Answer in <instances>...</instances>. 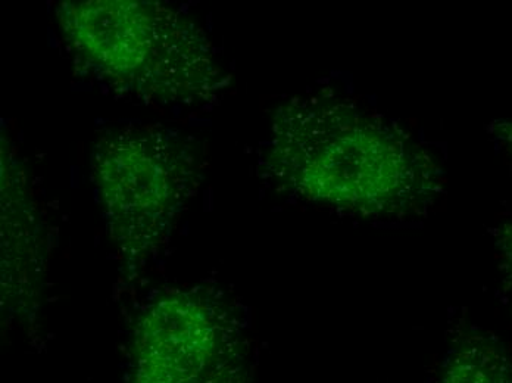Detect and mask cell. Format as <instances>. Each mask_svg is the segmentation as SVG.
Segmentation results:
<instances>
[{"label":"cell","mask_w":512,"mask_h":383,"mask_svg":"<svg viewBox=\"0 0 512 383\" xmlns=\"http://www.w3.org/2000/svg\"><path fill=\"white\" fill-rule=\"evenodd\" d=\"M267 168L284 191L359 217L414 216L442 192L432 152L408 130L332 96L279 108Z\"/></svg>","instance_id":"cell-1"},{"label":"cell","mask_w":512,"mask_h":383,"mask_svg":"<svg viewBox=\"0 0 512 383\" xmlns=\"http://www.w3.org/2000/svg\"><path fill=\"white\" fill-rule=\"evenodd\" d=\"M71 51L124 95L161 107H196L223 83L214 49L183 12L145 0H89L59 6Z\"/></svg>","instance_id":"cell-2"},{"label":"cell","mask_w":512,"mask_h":383,"mask_svg":"<svg viewBox=\"0 0 512 383\" xmlns=\"http://www.w3.org/2000/svg\"><path fill=\"white\" fill-rule=\"evenodd\" d=\"M92 174L109 238L131 269L165 244L202 177L192 142L159 127H126L99 137Z\"/></svg>","instance_id":"cell-3"},{"label":"cell","mask_w":512,"mask_h":383,"mask_svg":"<svg viewBox=\"0 0 512 383\" xmlns=\"http://www.w3.org/2000/svg\"><path fill=\"white\" fill-rule=\"evenodd\" d=\"M127 383H255L239 308L211 286L156 295L133 325Z\"/></svg>","instance_id":"cell-4"},{"label":"cell","mask_w":512,"mask_h":383,"mask_svg":"<svg viewBox=\"0 0 512 383\" xmlns=\"http://www.w3.org/2000/svg\"><path fill=\"white\" fill-rule=\"evenodd\" d=\"M2 186V305L12 316H30L39 304L46 266L42 226L14 186Z\"/></svg>","instance_id":"cell-5"},{"label":"cell","mask_w":512,"mask_h":383,"mask_svg":"<svg viewBox=\"0 0 512 383\" xmlns=\"http://www.w3.org/2000/svg\"><path fill=\"white\" fill-rule=\"evenodd\" d=\"M435 383H512V356L495 336L462 330L446 350Z\"/></svg>","instance_id":"cell-6"},{"label":"cell","mask_w":512,"mask_h":383,"mask_svg":"<svg viewBox=\"0 0 512 383\" xmlns=\"http://www.w3.org/2000/svg\"><path fill=\"white\" fill-rule=\"evenodd\" d=\"M495 248L504 288L512 302V220L505 221L499 227L496 232Z\"/></svg>","instance_id":"cell-7"},{"label":"cell","mask_w":512,"mask_h":383,"mask_svg":"<svg viewBox=\"0 0 512 383\" xmlns=\"http://www.w3.org/2000/svg\"><path fill=\"white\" fill-rule=\"evenodd\" d=\"M496 137L508 149L512 158V120H499L495 123Z\"/></svg>","instance_id":"cell-8"}]
</instances>
